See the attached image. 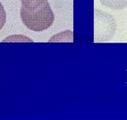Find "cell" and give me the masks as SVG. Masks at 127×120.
I'll list each match as a JSON object with an SVG mask.
<instances>
[{"mask_svg":"<svg viewBox=\"0 0 127 120\" xmlns=\"http://www.w3.org/2000/svg\"><path fill=\"white\" fill-rule=\"evenodd\" d=\"M20 16L26 27L35 32L45 31L54 21V14L48 0L22 1Z\"/></svg>","mask_w":127,"mask_h":120,"instance_id":"6da1fadb","label":"cell"},{"mask_svg":"<svg viewBox=\"0 0 127 120\" xmlns=\"http://www.w3.org/2000/svg\"><path fill=\"white\" fill-rule=\"evenodd\" d=\"M100 1L103 5L115 10L127 7V0H100Z\"/></svg>","mask_w":127,"mask_h":120,"instance_id":"7a4b0ae2","label":"cell"},{"mask_svg":"<svg viewBox=\"0 0 127 120\" xmlns=\"http://www.w3.org/2000/svg\"><path fill=\"white\" fill-rule=\"evenodd\" d=\"M3 42H32V40L23 35H12L3 40Z\"/></svg>","mask_w":127,"mask_h":120,"instance_id":"3957f363","label":"cell"},{"mask_svg":"<svg viewBox=\"0 0 127 120\" xmlns=\"http://www.w3.org/2000/svg\"><path fill=\"white\" fill-rule=\"evenodd\" d=\"M6 21V13L3 4L0 2V30L4 27Z\"/></svg>","mask_w":127,"mask_h":120,"instance_id":"277c9868","label":"cell"},{"mask_svg":"<svg viewBox=\"0 0 127 120\" xmlns=\"http://www.w3.org/2000/svg\"><path fill=\"white\" fill-rule=\"evenodd\" d=\"M102 26H103V23H102ZM105 26H104V27H103V26H101V28H102V29H103V28H105Z\"/></svg>","mask_w":127,"mask_h":120,"instance_id":"5b68a950","label":"cell"},{"mask_svg":"<svg viewBox=\"0 0 127 120\" xmlns=\"http://www.w3.org/2000/svg\"><path fill=\"white\" fill-rule=\"evenodd\" d=\"M24 1V0H21V1Z\"/></svg>","mask_w":127,"mask_h":120,"instance_id":"8992f818","label":"cell"}]
</instances>
